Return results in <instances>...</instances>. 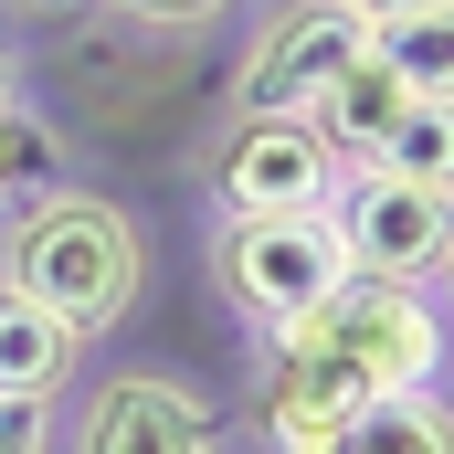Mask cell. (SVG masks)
Here are the masks:
<instances>
[{
	"instance_id": "obj_1",
	"label": "cell",
	"mask_w": 454,
	"mask_h": 454,
	"mask_svg": "<svg viewBox=\"0 0 454 454\" xmlns=\"http://www.w3.org/2000/svg\"><path fill=\"white\" fill-rule=\"evenodd\" d=\"M444 380V317L423 286L391 275H348L317 317H296L286 339L254 359V434L275 454H328L391 391H434Z\"/></svg>"
},
{
	"instance_id": "obj_2",
	"label": "cell",
	"mask_w": 454,
	"mask_h": 454,
	"mask_svg": "<svg viewBox=\"0 0 454 454\" xmlns=\"http://www.w3.org/2000/svg\"><path fill=\"white\" fill-rule=\"evenodd\" d=\"M0 275H11L21 296H43L74 339H96V328H116V317L137 307V286H148V232L127 223L106 191H64V180H53L32 212H11Z\"/></svg>"
},
{
	"instance_id": "obj_3",
	"label": "cell",
	"mask_w": 454,
	"mask_h": 454,
	"mask_svg": "<svg viewBox=\"0 0 454 454\" xmlns=\"http://www.w3.org/2000/svg\"><path fill=\"white\" fill-rule=\"evenodd\" d=\"M348 275L359 264H348L328 212H243V223L212 232V286L254 339H286L296 317H317Z\"/></svg>"
},
{
	"instance_id": "obj_4",
	"label": "cell",
	"mask_w": 454,
	"mask_h": 454,
	"mask_svg": "<svg viewBox=\"0 0 454 454\" xmlns=\"http://www.w3.org/2000/svg\"><path fill=\"white\" fill-rule=\"evenodd\" d=\"M359 53H370L359 0H275V21L254 32V53L232 74V116H307Z\"/></svg>"
},
{
	"instance_id": "obj_5",
	"label": "cell",
	"mask_w": 454,
	"mask_h": 454,
	"mask_svg": "<svg viewBox=\"0 0 454 454\" xmlns=\"http://www.w3.org/2000/svg\"><path fill=\"white\" fill-rule=\"evenodd\" d=\"M339 148L307 127V116H232L212 137V212L243 223V212H328L339 191Z\"/></svg>"
},
{
	"instance_id": "obj_6",
	"label": "cell",
	"mask_w": 454,
	"mask_h": 454,
	"mask_svg": "<svg viewBox=\"0 0 454 454\" xmlns=\"http://www.w3.org/2000/svg\"><path fill=\"white\" fill-rule=\"evenodd\" d=\"M328 223H339L348 264L391 275V286H434L454 264V201L423 191V180H391V169H348L328 191Z\"/></svg>"
},
{
	"instance_id": "obj_7",
	"label": "cell",
	"mask_w": 454,
	"mask_h": 454,
	"mask_svg": "<svg viewBox=\"0 0 454 454\" xmlns=\"http://www.w3.org/2000/svg\"><path fill=\"white\" fill-rule=\"evenodd\" d=\"M74 454H212V402L169 370H116L74 423Z\"/></svg>"
},
{
	"instance_id": "obj_8",
	"label": "cell",
	"mask_w": 454,
	"mask_h": 454,
	"mask_svg": "<svg viewBox=\"0 0 454 454\" xmlns=\"http://www.w3.org/2000/svg\"><path fill=\"white\" fill-rule=\"evenodd\" d=\"M402 106H412V85H402V74H391L380 53H359L339 85H328V96L307 106V127H317V137L339 148V169H370V159H380V137L402 127Z\"/></svg>"
},
{
	"instance_id": "obj_9",
	"label": "cell",
	"mask_w": 454,
	"mask_h": 454,
	"mask_svg": "<svg viewBox=\"0 0 454 454\" xmlns=\"http://www.w3.org/2000/svg\"><path fill=\"white\" fill-rule=\"evenodd\" d=\"M74 359H85V339H74L43 296H21V286L0 275V391H11V402H53V391L74 380Z\"/></svg>"
},
{
	"instance_id": "obj_10",
	"label": "cell",
	"mask_w": 454,
	"mask_h": 454,
	"mask_svg": "<svg viewBox=\"0 0 454 454\" xmlns=\"http://www.w3.org/2000/svg\"><path fill=\"white\" fill-rule=\"evenodd\" d=\"M328 454H454V402L444 391H391V402H370Z\"/></svg>"
},
{
	"instance_id": "obj_11",
	"label": "cell",
	"mask_w": 454,
	"mask_h": 454,
	"mask_svg": "<svg viewBox=\"0 0 454 454\" xmlns=\"http://www.w3.org/2000/svg\"><path fill=\"white\" fill-rule=\"evenodd\" d=\"M370 53L412 85V96H454V0L434 11H391V21H370Z\"/></svg>"
},
{
	"instance_id": "obj_12",
	"label": "cell",
	"mask_w": 454,
	"mask_h": 454,
	"mask_svg": "<svg viewBox=\"0 0 454 454\" xmlns=\"http://www.w3.org/2000/svg\"><path fill=\"white\" fill-rule=\"evenodd\" d=\"M370 169H391V180H423V191H444L454 201V96H412L402 127L380 137V159Z\"/></svg>"
},
{
	"instance_id": "obj_13",
	"label": "cell",
	"mask_w": 454,
	"mask_h": 454,
	"mask_svg": "<svg viewBox=\"0 0 454 454\" xmlns=\"http://www.w3.org/2000/svg\"><path fill=\"white\" fill-rule=\"evenodd\" d=\"M53 180H64V137L11 96V106H0V212H32Z\"/></svg>"
},
{
	"instance_id": "obj_14",
	"label": "cell",
	"mask_w": 454,
	"mask_h": 454,
	"mask_svg": "<svg viewBox=\"0 0 454 454\" xmlns=\"http://www.w3.org/2000/svg\"><path fill=\"white\" fill-rule=\"evenodd\" d=\"M116 21H137V32H201V21H223L232 0H106Z\"/></svg>"
},
{
	"instance_id": "obj_15",
	"label": "cell",
	"mask_w": 454,
	"mask_h": 454,
	"mask_svg": "<svg viewBox=\"0 0 454 454\" xmlns=\"http://www.w3.org/2000/svg\"><path fill=\"white\" fill-rule=\"evenodd\" d=\"M0 454H53V402H11L0 391Z\"/></svg>"
},
{
	"instance_id": "obj_16",
	"label": "cell",
	"mask_w": 454,
	"mask_h": 454,
	"mask_svg": "<svg viewBox=\"0 0 454 454\" xmlns=\"http://www.w3.org/2000/svg\"><path fill=\"white\" fill-rule=\"evenodd\" d=\"M11 11H32V21H64V11H85V0H11Z\"/></svg>"
},
{
	"instance_id": "obj_17",
	"label": "cell",
	"mask_w": 454,
	"mask_h": 454,
	"mask_svg": "<svg viewBox=\"0 0 454 454\" xmlns=\"http://www.w3.org/2000/svg\"><path fill=\"white\" fill-rule=\"evenodd\" d=\"M359 11H370V21H391V11H434V0H359Z\"/></svg>"
},
{
	"instance_id": "obj_18",
	"label": "cell",
	"mask_w": 454,
	"mask_h": 454,
	"mask_svg": "<svg viewBox=\"0 0 454 454\" xmlns=\"http://www.w3.org/2000/svg\"><path fill=\"white\" fill-rule=\"evenodd\" d=\"M11 96H21V85H11V53H0V106H11Z\"/></svg>"
},
{
	"instance_id": "obj_19",
	"label": "cell",
	"mask_w": 454,
	"mask_h": 454,
	"mask_svg": "<svg viewBox=\"0 0 454 454\" xmlns=\"http://www.w3.org/2000/svg\"><path fill=\"white\" fill-rule=\"evenodd\" d=\"M444 275H454V264H444Z\"/></svg>"
}]
</instances>
